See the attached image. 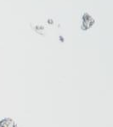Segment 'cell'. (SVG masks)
Returning a JSON list of instances; mask_svg holds the SVG:
<instances>
[{
	"instance_id": "obj_1",
	"label": "cell",
	"mask_w": 113,
	"mask_h": 127,
	"mask_svg": "<svg viewBox=\"0 0 113 127\" xmlns=\"http://www.w3.org/2000/svg\"><path fill=\"white\" fill-rule=\"evenodd\" d=\"M0 127H16L14 120L11 119H3L0 121Z\"/></svg>"
}]
</instances>
